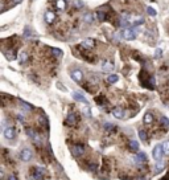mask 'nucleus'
Segmentation results:
<instances>
[{
  "label": "nucleus",
  "instance_id": "2",
  "mask_svg": "<svg viewBox=\"0 0 169 180\" xmlns=\"http://www.w3.org/2000/svg\"><path fill=\"white\" fill-rule=\"evenodd\" d=\"M85 146L83 144H74L72 147V154H73V156L74 158H79V156H82V155L85 154Z\"/></svg>",
  "mask_w": 169,
  "mask_h": 180
},
{
  "label": "nucleus",
  "instance_id": "23",
  "mask_svg": "<svg viewBox=\"0 0 169 180\" xmlns=\"http://www.w3.org/2000/svg\"><path fill=\"white\" fill-rule=\"evenodd\" d=\"M4 53H5V57H7L8 60H15L16 59V56H15V50H4Z\"/></svg>",
  "mask_w": 169,
  "mask_h": 180
},
{
  "label": "nucleus",
  "instance_id": "37",
  "mask_svg": "<svg viewBox=\"0 0 169 180\" xmlns=\"http://www.w3.org/2000/svg\"><path fill=\"white\" fill-rule=\"evenodd\" d=\"M160 180H169V173H167V175H165L164 178H161Z\"/></svg>",
  "mask_w": 169,
  "mask_h": 180
},
{
  "label": "nucleus",
  "instance_id": "13",
  "mask_svg": "<svg viewBox=\"0 0 169 180\" xmlns=\"http://www.w3.org/2000/svg\"><path fill=\"white\" fill-rule=\"evenodd\" d=\"M159 123H160V126H161V129L164 131L169 130V119H168V118L161 117V118H160V121H159Z\"/></svg>",
  "mask_w": 169,
  "mask_h": 180
},
{
  "label": "nucleus",
  "instance_id": "31",
  "mask_svg": "<svg viewBox=\"0 0 169 180\" xmlns=\"http://www.w3.org/2000/svg\"><path fill=\"white\" fill-rule=\"evenodd\" d=\"M52 53H54V56L60 57L61 54H62V52H61L60 49H56V48H53V49H52Z\"/></svg>",
  "mask_w": 169,
  "mask_h": 180
},
{
  "label": "nucleus",
  "instance_id": "11",
  "mask_svg": "<svg viewBox=\"0 0 169 180\" xmlns=\"http://www.w3.org/2000/svg\"><path fill=\"white\" fill-rule=\"evenodd\" d=\"M54 20H56V13H54L53 11H48L46 13H45V21H46L48 24H53Z\"/></svg>",
  "mask_w": 169,
  "mask_h": 180
},
{
  "label": "nucleus",
  "instance_id": "30",
  "mask_svg": "<svg viewBox=\"0 0 169 180\" xmlns=\"http://www.w3.org/2000/svg\"><path fill=\"white\" fill-rule=\"evenodd\" d=\"M73 5H74L75 8H82L83 7V3H82L81 0H74V1H73Z\"/></svg>",
  "mask_w": 169,
  "mask_h": 180
},
{
  "label": "nucleus",
  "instance_id": "5",
  "mask_svg": "<svg viewBox=\"0 0 169 180\" xmlns=\"http://www.w3.org/2000/svg\"><path fill=\"white\" fill-rule=\"evenodd\" d=\"M153 158H155V160H161L162 159V155H164V148H162V144H157L155 147V150L152 152Z\"/></svg>",
  "mask_w": 169,
  "mask_h": 180
},
{
  "label": "nucleus",
  "instance_id": "39",
  "mask_svg": "<svg viewBox=\"0 0 169 180\" xmlns=\"http://www.w3.org/2000/svg\"><path fill=\"white\" fill-rule=\"evenodd\" d=\"M13 1H15V3H20L21 0H13Z\"/></svg>",
  "mask_w": 169,
  "mask_h": 180
},
{
  "label": "nucleus",
  "instance_id": "27",
  "mask_svg": "<svg viewBox=\"0 0 169 180\" xmlns=\"http://www.w3.org/2000/svg\"><path fill=\"white\" fill-rule=\"evenodd\" d=\"M19 102H20V105L23 106V109H24V110H25V111H30V110H32V106H30L29 103L24 102V101H19Z\"/></svg>",
  "mask_w": 169,
  "mask_h": 180
},
{
  "label": "nucleus",
  "instance_id": "26",
  "mask_svg": "<svg viewBox=\"0 0 169 180\" xmlns=\"http://www.w3.org/2000/svg\"><path fill=\"white\" fill-rule=\"evenodd\" d=\"M38 122H40V124H41V126H44L45 127V129H49V123H48V119H46V118H45V117H41V118H40V119H38Z\"/></svg>",
  "mask_w": 169,
  "mask_h": 180
},
{
  "label": "nucleus",
  "instance_id": "19",
  "mask_svg": "<svg viewBox=\"0 0 169 180\" xmlns=\"http://www.w3.org/2000/svg\"><path fill=\"white\" fill-rule=\"evenodd\" d=\"M164 168H165V160L164 159L157 160V164H156V167H155V172H161Z\"/></svg>",
  "mask_w": 169,
  "mask_h": 180
},
{
  "label": "nucleus",
  "instance_id": "9",
  "mask_svg": "<svg viewBox=\"0 0 169 180\" xmlns=\"http://www.w3.org/2000/svg\"><path fill=\"white\" fill-rule=\"evenodd\" d=\"M111 114L115 118H118V119H123V118H124V110H123L122 107H114Z\"/></svg>",
  "mask_w": 169,
  "mask_h": 180
},
{
  "label": "nucleus",
  "instance_id": "16",
  "mask_svg": "<svg viewBox=\"0 0 169 180\" xmlns=\"http://www.w3.org/2000/svg\"><path fill=\"white\" fill-rule=\"evenodd\" d=\"M86 168L90 172H95V171H98V163L97 161H87L86 163Z\"/></svg>",
  "mask_w": 169,
  "mask_h": 180
},
{
  "label": "nucleus",
  "instance_id": "22",
  "mask_svg": "<svg viewBox=\"0 0 169 180\" xmlns=\"http://www.w3.org/2000/svg\"><path fill=\"white\" fill-rule=\"evenodd\" d=\"M93 20H94V15H93V13H86V15H83V21H85V23L91 24V23H93Z\"/></svg>",
  "mask_w": 169,
  "mask_h": 180
},
{
  "label": "nucleus",
  "instance_id": "40",
  "mask_svg": "<svg viewBox=\"0 0 169 180\" xmlns=\"http://www.w3.org/2000/svg\"><path fill=\"white\" fill-rule=\"evenodd\" d=\"M30 1H33V0H30Z\"/></svg>",
  "mask_w": 169,
  "mask_h": 180
},
{
  "label": "nucleus",
  "instance_id": "20",
  "mask_svg": "<svg viewBox=\"0 0 169 180\" xmlns=\"http://www.w3.org/2000/svg\"><path fill=\"white\" fill-rule=\"evenodd\" d=\"M66 5H67L66 0H57V1H56V7H57V10H60V11L65 10Z\"/></svg>",
  "mask_w": 169,
  "mask_h": 180
},
{
  "label": "nucleus",
  "instance_id": "1",
  "mask_svg": "<svg viewBox=\"0 0 169 180\" xmlns=\"http://www.w3.org/2000/svg\"><path fill=\"white\" fill-rule=\"evenodd\" d=\"M32 171V179L35 180H42L46 176V171H45L44 168H41V167H35Z\"/></svg>",
  "mask_w": 169,
  "mask_h": 180
},
{
  "label": "nucleus",
  "instance_id": "15",
  "mask_svg": "<svg viewBox=\"0 0 169 180\" xmlns=\"http://www.w3.org/2000/svg\"><path fill=\"white\" fill-rule=\"evenodd\" d=\"M128 148H130L131 152H137V150H139V143H137L136 140H130V142H128Z\"/></svg>",
  "mask_w": 169,
  "mask_h": 180
},
{
  "label": "nucleus",
  "instance_id": "14",
  "mask_svg": "<svg viewBox=\"0 0 169 180\" xmlns=\"http://www.w3.org/2000/svg\"><path fill=\"white\" fill-rule=\"evenodd\" d=\"M114 64L110 62V61H104V62L102 64V70L103 72H111V70H114Z\"/></svg>",
  "mask_w": 169,
  "mask_h": 180
},
{
  "label": "nucleus",
  "instance_id": "4",
  "mask_svg": "<svg viewBox=\"0 0 169 180\" xmlns=\"http://www.w3.org/2000/svg\"><path fill=\"white\" fill-rule=\"evenodd\" d=\"M4 136H5V139H8V140H12V139L16 138V130H15V127H12V126L5 127L4 129Z\"/></svg>",
  "mask_w": 169,
  "mask_h": 180
},
{
  "label": "nucleus",
  "instance_id": "34",
  "mask_svg": "<svg viewBox=\"0 0 169 180\" xmlns=\"http://www.w3.org/2000/svg\"><path fill=\"white\" fill-rule=\"evenodd\" d=\"M17 119H19L21 123H24V121H25V119H24V115L23 114H17Z\"/></svg>",
  "mask_w": 169,
  "mask_h": 180
},
{
  "label": "nucleus",
  "instance_id": "36",
  "mask_svg": "<svg viewBox=\"0 0 169 180\" xmlns=\"http://www.w3.org/2000/svg\"><path fill=\"white\" fill-rule=\"evenodd\" d=\"M161 56V49H157L155 52V57H160Z\"/></svg>",
  "mask_w": 169,
  "mask_h": 180
},
{
  "label": "nucleus",
  "instance_id": "33",
  "mask_svg": "<svg viewBox=\"0 0 169 180\" xmlns=\"http://www.w3.org/2000/svg\"><path fill=\"white\" fill-rule=\"evenodd\" d=\"M112 129H115V127H114L111 123H106V124H104V130H107V131H111Z\"/></svg>",
  "mask_w": 169,
  "mask_h": 180
},
{
  "label": "nucleus",
  "instance_id": "32",
  "mask_svg": "<svg viewBox=\"0 0 169 180\" xmlns=\"http://www.w3.org/2000/svg\"><path fill=\"white\" fill-rule=\"evenodd\" d=\"M147 12L151 15V16H156V11L153 10V8H151V7H148L147 8Z\"/></svg>",
  "mask_w": 169,
  "mask_h": 180
},
{
  "label": "nucleus",
  "instance_id": "3",
  "mask_svg": "<svg viewBox=\"0 0 169 180\" xmlns=\"http://www.w3.org/2000/svg\"><path fill=\"white\" fill-rule=\"evenodd\" d=\"M123 37L128 41L135 40V39H136V32H135V29L130 28V27H128V28H124V30H123Z\"/></svg>",
  "mask_w": 169,
  "mask_h": 180
},
{
  "label": "nucleus",
  "instance_id": "7",
  "mask_svg": "<svg viewBox=\"0 0 169 180\" xmlns=\"http://www.w3.org/2000/svg\"><path fill=\"white\" fill-rule=\"evenodd\" d=\"M135 163L137 164V166H141V164H145L147 163V156L144 152H137V155L134 158Z\"/></svg>",
  "mask_w": 169,
  "mask_h": 180
},
{
  "label": "nucleus",
  "instance_id": "12",
  "mask_svg": "<svg viewBox=\"0 0 169 180\" xmlns=\"http://www.w3.org/2000/svg\"><path fill=\"white\" fill-rule=\"evenodd\" d=\"M144 124H147V126H151V124H153V122H155V118H153V115L151 114V113H147L145 115H144Z\"/></svg>",
  "mask_w": 169,
  "mask_h": 180
},
{
  "label": "nucleus",
  "instance_id": "28",
  "mask_svg": "<svg viewBox=\"0 0 169 180\" xmlns=\"http://www.w3.org/2000/svg\"><path fill=\"white\" fill-rule=\"evenodd\" d=\"M132 24H134V25H141V24H144V19L143 17H135Z\"/></svg>",
  "mask_w": 169,
  "mask_h": 180
},
{
  "label": "nucleus",
  "instance_id": "38",
  "mask_svg": "<svg viewBox=\"0 0 169 180\" xmlns=\"http://www.w3.org/2000/svg\"><path fill=\"white\" fill-rule=\"evenodd\" d=\"M135 180H145V178H144V176H140V178H136Z\"/></svg>",
  "mask_w": 169,
  "mask_h": 180
},
{
  "label": "nucleus",
  "instance_id": "29",
  "mask_svg": "<svg viewBox=\"0 0 169 180\" xmlns=\"http://www.w3.org/2000/svg\"><path fill=\"white\" fill-rule=\"evenodd\" d=\"M162 148H164V154L165 155H169V140L162 143Z\"/></svg>",
  "mask_w": 169,
  "mask_h": 180
},
{
  "label": "nucleus",
  "instance_id": "10",
  "mask_svg": "<svg viewBox=\"0 0 169 180\" xmlns=\"http://www.w3.org/2000/svg\"><path fill=\"white\" fill-rule=\"evenodd\" d=\"M72 78H73V81H75V82H82V80H83V73L81 72V70H74V72L72 73Z\"/></svg>",
  "mask_w": 169,
  "mask_h": 180
},
{
  "label": "nucleus",
  "instance_id": "8",
  "mask_svg": "<svg viewBox=\"0 0 169 180\" xmlns=\"http://www.w3.org/2000/svg\"><path fill=\"white\" fill-rule=\"evenodd\" d=\"M20 158L23 161H28L32 159V151L29 150V148H24L23 151L20 152Z\"/></svg>",
  "mask_w": 169,
  "mask_h": 180
},
{
  "label": "nucleus",
  "instance_id": "6",
  "mask_svg": "<svg viewBox=\"0 0 169 180\" xmlns=\"http://www.w3.org/2000/svg\"><path fill=\"white\" fill-rule=\"evenodd\" d=\"M78 122V117H77V114H74V113H69L65 119V124L66 126H74V124Z\"/></svg>",
  "mask_w": 169,
  "mask_h": 180
},
{
  "label": "nucleus",
  "instance_id": "17",
  "mask_svg": "<svg viewBox=\"0 0 169 180\" xmlns=\"http://www.w3.org/2000/svg\"><path fill=\"white\" fill-rule=\"evenodd\" d=\"M29 60V54L27 53V52H21V53L19 54V62L23 65V64H27Z\"/></svg>",
  "mask_w": 169,
  "mask_h": 180
},
{
  "label": "nucleus",
  "instance_id": "21",
  "mask_svg": "<svg viewBox=\"0 0 169 180\" xmlns=\"http://www.w3.org/2000/svg\"><path fill=\"white\" fill-rule=\"evenodd\" d=\"M94 45H95V42H94L93 39H86V40L82 42V47H83V48H89V49H90V48H93Z\"/></svg>",
  "mask_w": 169,
  "mask_h": 180
},
{
  "label": "nucleus",
  "instance_id": "24",
  "mask_svg": "<svg viewBox=\"0 0 169 180\" xmlns=\"http://www.w3.org/2000/svg\"><path fill=\"white\" fill-rule=\"evenodd\" d=\"M139 136H140V139L143 140V142H147V140H148V135H147V133L143 129L139 130Z\"/></svg>",
  "mask_w": 169,
  "mask_h": 180
},
{
  "label": "nucleus",
  "instance_id": "18",
  "mask_svg": "<svg viewBox=\"0 0 169 180\" xmlns=\"http://www.w3.org/2000/svg\"><path fill=\"white\" fill-rule=\"evenodd\" d=\"M73 98H74L75 101H78V102H82V103H86V105H87V99H86L81 93H77V91H74V93H73Z\"/></svg>",
  "mask_w": 169,
  "mask_h": 180
},
{
  "label": "nucleus",
  "instance_id": "35",
  "mask_svg": "<svg viewBox=\"0 0 169 180\" xmlns=\"http://www.w3.org/2000/svg\"><path fill=\"white\" fill-rule=\"evenodd\" d=\"M8 180H17V178H16V175H15V173H11V175L8 176Z\"/></svg>",
  "mask_w": 169,
  "mask_h": 180
},
{
  "label": "nucleus",
  "instance_id": "25",
  "mask_svg": "<svg viewBox=\"0 0 169 180\" xmlns=\"http://www.w3.org/2000/svg\"><path fill=\"white\" fill-rule=\"evenodd\" d=\"M119 80V77L116 74H110L108 77H107V81L110 82V84H115V82H118Z\"/></svg>",
  "mask_w": 169,
  "mask_h": 180
}]
</instances>
